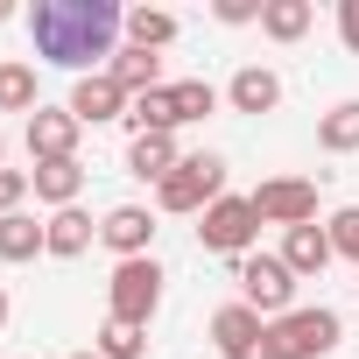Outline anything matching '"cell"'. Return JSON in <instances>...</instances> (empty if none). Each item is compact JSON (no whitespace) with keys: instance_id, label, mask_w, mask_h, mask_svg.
I'll return each mask as SVG.
<instances>
[{"instance_id":"6da1fadb","label":"cell","mask_w":359,"mask_h":359,"mask_svg":"<svg viewBox=\"0 0 359 359\" xmlns=\"http://www.w3.org/2000/svg\"><path fill=\"white\" fill-rule=\"evenodd\" d=\"M29 36H36L43 64L99 78L113 64L120 36H127V8H120V0H36V8H29Z\"/></svg>"},{"instance_id":"7a4b0ae2","label":"cell","mask_w":359,"mask_h":359,"mask_svg":"<svg viewBox=\"0 0 359 359\" xmlns=\"http://www.w3.org/2000/svg\"><path fill=\"white\" fill-rule=\"evenodd\" d=\"M338 345H345L338 310H289L268 324V359H331Z\"/></svg>"},{"instance_id":"3957f363","label":"cell","mask_w":359,"mask_h":359,"mask_svg":"<svg viewBox=\"0 0 359 359\" xmlns=\"http://www.w3.org/2000/svg\"><path fill=\"white\" fill-rule=\"evenodd\" d=\"M219 198H226V162H219V155H184V162L155 184V205H162V212H198V219H205Z\"/></svg>"},{"instance_id":"277c9868","label":"cell","mask_w":359,"mask_h":359,"mask_svg":"<svg viewBox=\"0 0 359 359\" xmlns=\"http://www.w3.org/2000/svg\"><path fill=\"white\" fill-rule=\"evenodd\" d=\"M233 282H240V303L261 310L268 324L296 310V275H289L282 254H247V261H233Z\"/></svg>"},{"instance_id":"5b68a950","label":"cell","mask_w":359,"mask_h":359,"mask_svg":"<svg viewBox=\"0 0 359 359\" xmlns=\"http://www.w3.org/2000/svg\"><path fill=\"white\" fill-rule=\"evenodd\" d=\"M162 310V261L155 254H141V261H120L113 268V282H106V317H120V324H141L148 331V317Z\"/></svg>"},{"instance_id":"8992f818","label":"cell","mask_w":359,"mask_h":359,"mask_svg":"<svg viewBox=\"0 0 359 359\" xmlns=\"http://www.w3.org/2000/svg\"><path fill=\"white\" fill-rule=\"evenodd\" d=\"M254 240H261V212H254V198H219V205L198 219V247H205V254L247 261Z\"/></svg>"},{"instance_id":"52a82bcc","label":"cell","mask_w":359,"mask_h":359,"mask_svg":"<svg viewBox=\"0 0 359 359\" xmlns=\"http://www.w3.org/2000/svg\"><path fill=\"white\" fill-rule=\"evenodd\" d=\"M254 212H261V226H317V184L310 176H268V184L254 191Z\"/></svg>"},{"instance_id":"ba28073f","label":"cell","mask_w":359,"mask_h":359,"mask_svg":"<svg viewBox=\"0 0 359 359\" xmlns=\"http://www.w3.org/2000/svg\"><path fill=\"white\" fill-rule=\"evenodd\" d=\"M212 345L226 359H268V317L247 303H226V310H212Z\"/></svg>"},{"instance_id":"9c48e42d","label":"cell","mask_w":359,"mask_h":359,"mask_svg":"<svg viewBox=\"0 0 359 359\" xmlns=\"http://www.w3.org/2000/svg\"><path fill=\"white\" fill-rule=\"evenodd\" d=\"M78 120H71V106H36L29 113V155L36 162H71L78 155Z\"/></svg>"},{"instance_id":"30bf717a","label":"cell","mask_w":359,"mask_h":359,"mask_svg":"<svg viewBox=\"0 0 359 359\" xmlns=\"http://www.w3.org/2000/svg\"><path fill=\"white\" fill-rule=\"evenodd\" d=\"M99 240H106L120 261H141V254L155 247V219H148V205H113V212L99 219Z\"/></svg>"},{"instance_id":"8fae6325","label":"cell","mask_w":359,"mask_h":359,"mask_svg":"<svg viewBox=\"0 0 359 359\" xmlns=\"http://www.w3.org/2000/svg\"><path fill=\"white\" fill-rule=\"evenodd\" d=\"M71 120L78 127H106V120H127V92L99 71V78H78L71 85Z\"/></svg>"},{"instance_id":"7c38bea8","label":"cell","mask_w":359,"mask_h":359,"mask_svg":"<svg viewBox=\"0 0 359 359\" xmlns=\"http://www.w3.org/2000/svg\"><path fill=\"white\" fill-rule=\"evenodd\" d=\"M29 191H36V205L71 212L78 191H85V162H78V155H71V162H36V169H29Z\"/></svg>"},{"instance_id":"4fadbf2b","label":"cell","mask_w":359,"mask_h":359,"mask_svg":"<svg viewBox=\"0 0 359 359\" xmlns=\"http://www.w3.org/2000/svg\"><path fill=\"white\" fill-rule=\"evenodd\" d=\"M226 106H233V113H275V106H282V78H275L268 64H240L233 85H226Z\"/></svg>"},{"instance_id":"5bb4252c","label":"cell","mask_w":359,"mask_h":359,"mask_svg":"<svg viewBox=\"0 0 359 359\" xmlns=\"http://www.w3.org/2000/svg\"><path fill=\"white\" fill-rule=\"evenodd\" d=\"M282 261H289L296 282H310V275H324L338 254H331V233H324V226H289V233H282Z\"/></svg>"},{"instance_id":"9a60e30c","label":"cell","mask_w":359,"mask_h":359,"mask_svg":"<svg viewBox=\"0 0 359 359\" xmlns=\"http://www.w3.org/2000/svg\"><path fill=\"white\" fill-rule=\"evenodd\" d=\"M106 78H113L127 99H141V92H162V57H155V50H134V43H120V50H113V64H106Z\"/></svg>"},{"instance_id":"2e32d148","label":"cell","mask_w":359,"mask_h":359,"mask_svg":"<svg viewBox=\"0 0 359 359\" xmlns=\"http://www.w3.org/2000/svg\"><path fill=\"white\" fill-rule=\"evenodd\" d=\"M36 254H50V226L29 219V212H8V219H0V261L22 268V261H36Z\"/></svg>"},{"instance_id":"e0dca14e","label":"cell","mask_w":359,"mask_h":359,"mask_svg":"<svg viewBox=\"0 0 359 359\" xmlns=\"http://www.w3.org/2000/svg\"><path fill=\"white\" fill-rule=\"evenodd\" d=\"M184 162V148H176V134H141L134 148H127V169L141 176V184H162V176Z\"/></svg>"},{"instance_id":"ac0fdd59","label":"cell","mask_w":359,"mask_h":359,"mask_svg":"<svg viewBox=\"0 0 359 359\" xmlns=\"http://www.w3.org/2000/svg\"><path fill=\"white\" fill-rule=\"evenodd\" d=\"M43 226H50V254H57V261H78V254H85V247L99 240L92 212H78V205H71V212H50Z\"/></svg>"},{"instance_id":"d6986e66","label":"cell","mask_w":359,"mask_h":359,"mask_svg":"<svg viewBox=\"0 0 359 359\" xmlns=\"http://www.w3.org/2000/svg\"><path fill=\"white\" fill-rule=\"evenodd\" d=\"M127 127H134V141L141 134H176L184 120H176V99H169V85L162 92H141V99H127Z\"/></svg>"},{"instance_id":"ffe728a7","label":"cell","mask_w":359,"mask_h":359,"mask_svg":"<svg viewBox=\"0 0 359 359\" xmlns=\"http://www.w3.org/2000/svg\"><path fill=\"white\" fill-rule=\"evenodd\" d=\"M310 0H261V36H275V43H303L310 36Z\"/></svg>"},{"instance_id":"44dd1931","label":"cell","mask_w":359,"mask_h":359,"mask_svg":"<svg viewBox=\"0 0 359 359\" xmlns=\"http://www.w3.org/2000/svg\"><path fill=\"white\" fill-rule=\"evenodd\" d=\"M176 29H184V22H176L169 8H127V43L134 50H169Z\"/></svg>"},{"instance_id":"7402d4cb","label":"cell","mask_w":359,"mask_h":359,"mask_svg":"<svg viewBox=\"0 0 359 359\" xmlns=\"http://www.w3.org/2000/svg\"><path fill=\"white\" fill-rule=\"evenodd\" d=\"M317 148H324V155H352V148H359V99H338V106L317 120Z\"/></svg>"},{"instance_id":"603a6c76","label":"cell","mask_w":359,"mask_h":359,"mask_svg":"<svg viewBox=\"0 0 359 359\" xmlns=\"http://www.w3.org/2000/svg\"><path fill=\"white\" fill-rule=\"evenodd\" d=\"M43 99H36V71L22 64V57H8L0 64V113H36Z\"/></svg>"},{"instance_id":"cb8c5ba5","label":"cell","mask_w":359,"mask_h":359,"mask_svg":"<svg viewBox=\"0 0 359 359\" xmlns=\"http://www.w3.org/2000/svg\"><path fill=\"white\" fill-rule=\"evenodd\" d=\"M92 352H99V359H141V352H148V331H141V324H120V317H106Z\"/></svg>"},{"instance_id":"d4e9b609","label":"cell","mask_w":359,"mask_h":359,"mask_svg":"<svg viewBox=\"0 0 359 359\" xmlns=\"http://www.w3.org/2000/svg\"><path fill=\"white\" fill-rule=\"evenodd\" d=\"M169 99H176V120H184V127H191V120H205V113L219 106V92H212L205 78H176V85H169Z\"/></svg>"},{"instance_id":"484cf974","label":"cell","mask_w":359,"mask_h":359,"mask_svg":"<svg viewBox=\"0 0 359 359\" xmlns=\"http://www.w3.org/2000/svg\"><path fill=\"white\" fill-rule=\"evenodd\" d=\"M324 233H331V254L359 268V205H345V212H331V226H324Z\"/></svg>"},{"instance_id":"4316f807","label":"cell","mask_w":359,"mask_h":359,"mask_svg":"<svg viewBox=\"0 0 359 359\" xmlns=\"http://www.w3.org/2000/svg\"><path fill=\"white\" fill-rule=\"evenodd\" d=\"M22 198H36V191H29V169H0V219L22 212Z\"/></svg>"},{"instance_id":"83f0119b","label":"cell","mask_w":359,"mask_h":359,"mask_svg":"<svg viewBox=\"0 0 359 359\" xmlns=\"http://www.w3.org/2000/svg\"><path fill=\"white\" fill-rule=\"evenodd\" d=\"M226 29H240V22H261V0H219V8H212Z\"/></svg>"},{"instance_id":"f1b7e54d","label":"cell","mask_w":359,"mask_h":359,"mask_svg":"<svg viewBox=\"0 0 359 359\" xmlns=\"http://www.w3.org/2000/svg\"><path fill=\"white\" fill-rule=\"evenodd\" d=\"M338 43L359 57V0H338Z\"/></svg>"},{"instance_id":"f546056e","label":"cell","mask_w":359,"mask_h":359,"mask_svg":"<svg viewBox=\"0 0 359 359\" xmlns=\"http://www.w3.org/2000/svg\"><path fill=\"white\" fill-rule=\"evenodd\" d=\"M8 317H15V303H8V289H0V331H8Z\"/></svg>"},{"instance_id":"4dcf8cb0","label":"cell","mask_w":359,"mask_h":359,"mask_svg":"<svg viewBox=\"0 0 359 359\" xmlns=\"http://www.w3.org/2000/svg\"><path fill=\"white\" fill-rule=\"evenodd\" d=\"M0 22H15V8H8V0H0Z\"/></svg>"},{"instance_id":"1f68e13d","label":"cell","mask_w":359,"mask_h":359,"mask_svg":"<svg viewBox=\"0 0 359 359\" xmlns=\"http://www.w3.org/2000/svg\"><path fill=\"white\" fill-rule=\"evenodd\" d=\"M71 359H99V352H71Z\"/></svg>"},{"instance_id":"d6a6232c","label":"cell","mask_w":359,"mask_h":359,"mask_svg":"<svg viewBox=\"0 0 359 359\" xmlns=\"http://www.w3.org/2000/svg\"><path fill=\"white\" fill-rule=\"evenodd\" d=\"M0 155H8V134H0Z\"/></svg>"}]
</instances>
